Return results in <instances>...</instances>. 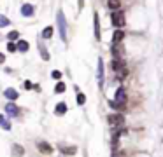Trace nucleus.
<instances>
[{
    "label": "nucleus",
    "instance_id": "nucleus-1",
    "mask_svg": "<svg viewBox=\"0 0 163 157\" xmlns=\"http://www.w3.org/2000/svg\"><path fill=\"white\" fill-rule=\"evenodd\" d=\"M56 23H58V32H60L61 40L67 42V21H65L63 11H58V14H56Z\"/></svg>",
    "mask_w": 163,
    "mask_h": 157
},
{
    "label": "nucleus",
    "instance_id": "nucleus-2",
    "mask_svg": "<svg viewBox=\"0 0 163 157\" xmlns=\"http://www.w3.org/2000/svg\"><path fill=\"white\" fill-rule=\"evenodd\" d=\"M111 21H112V25H114L116 28H123L125 26V14H123V11H112V14H111Z\"/></svg>",
    "mask_w": 163,
    "mask_h": 157
},
{
    "label": "nucleus",
    "instance_id": "nucleus-3",
    "mask_svg": "<svg viewBox=\"0 0 163 157\" xmlns=\"http://www.w3.org/2000/svg\"><path fill=\"white\" fill-rule=\"evenodd\" d=\"M107 122H109V126H112V128H121V126L125 124V117L121 114H111L107 117Z\"/></svg>",
    "mask_w": 163,
    "mask_h": 157
},
{
    "label": "nucleus",
    "instance_id": "nucleus-4",
    "mask_svg": "<svg viewBox=\"0 0 163 157\" xmlns=\"http://www.w3.org/2000/svg\"><path fill=\"white\" fill-rule=\"evenodd\" d=\"M37 148H39L40 154H44V155H51V154H53V147L49 145L48 141H44V140L37 141Z\"/></svg>",
    "mask_w": 163,
    "mask_h": 157
},
{
    "label": "nucleus",
    "instance_id": "nucleus-5",
    "mask_svg": "<svg viewBox=\"0 0 163 157\" xmlns=\"http://www.w3.org/2000/svg\"><path fill=\"white\" fill-rule=\"evenodd\" d=\"M114 101L121 103V105H125V103H126V91H125V87H123V86L116 89V96H114Z\"/></svg>",
    "mask_w": 163,
    "mask_h": 157
},
{
    "label": "nucleus",
    "instance_id": "nucleus-6",
    "mask_svg": "<svg viewBox=\"0 0 163 157\" xmlns=\"http://www.w3.org/2000/svg\"><path fill=\"white\" fill-rule=\"evenodd\" d=\"M111 68H112V72H121V70H125V61L121 60V58H114V60L111 61Z\"/></svg>",
    "mask_w": 163,
    "mask_h": 157
},
{
    "label": "nucleus",
    "instance_id": "nucleus-7",
    "mask_svg": "<svg viewBox=\"0 0 163 157\" xmlns=\"http://www.w3.org/2000/svg\"><path fill=\"white\" fill-rule=\"evenodd\" d=\"M60 152L63 155H76L77 148L74 145H60Z\"/></svg>",
    "mask_w": 163,
    "mask_h": 157
},
{
    "label": "nucleus",
    "instance_id": "nucleus-8",
    "mask_svg": "<svg viewBox=\"0 0 163 157\" xmlns=\"http://www.w3.org/2000/svg\"><path fill=\"white\" fill-rule=\"evenodd\" d=\"M6 112H7V115H11V117L19 115V108H18L14 103H7V105H6Z\"/></svg>",
    "mask_w": 163,
    "mask_h": 157
},
{
    "label": "nucleus",
    "instance_id": "nucleus-9",
    "mask_svg": "<svg viewBox=\"0 0 163 157\" xmlns=\"http://www.w3.org/2000/svg\"><path fill=\"white\" fill-rule=\"evenodd\" d=\"M21 14L25 18H32L33 16V6L32 4H23L21 6Z\"/></svg>",
    "mask_w": 163,
    "mask_h": 157
},
{
    "label": "nucleus",
    "instance_id": "nucleus-10",
    "mask_svg": "<svg viewBox=\"0 0 163 157\" xmlns=\"http://www.w3.org/2000/svg\"><path fill=\"white\" fill-rule=\"evenodd\" d=\"M93 21H95V25H93V26H95V38H97V40H100V38H102V35H100V19H98V14H97V12L93 14Z\"/></svg>",
    "mask_w": 163,
    "mask_h": 157
},
{
    "label": "nucleus",
    "instance_id": "nucleus-11",
    "mask_svg": "<svg viewBox=\"0 0 163 157\" xmlns=\"http://www.w3.org/2000/svg\"><path fill=\"white\" fill-rule=\"evenodd\" d=\"M67 112H69V107H67L63 101H60L56 107H54V114H56V115H65Z\"/></svg>",
    "mask_w": 163,
    "mask_h": 157
},
{
    "label": "nucleus",
    "instance_id": "nucleus-12",
    "mask_svg": "<svg viewBox=\"0 0 163 157\" xmlns=\"http://www.w3.org/2000/svg\"><path fill=\"white\" fill-rule=\"evenodd\" d=\"M4 96H6L9 101H14V100H18V91L16 89H12V87H9V89L4 91Z\"/></svg>",
    "mask_w": 163,
    "mask_h": 157
},
{
    "label": "nucleus",
    "instance_id": "nucleus-13",
    "mask_svg": "<svg viewBox=\"0 0 163 157\" xmlns=\"http://www.w3.org/2000/svg\"><path fill=\"white\" fill-rule=\"evenodd\" d=\"M123 38H125V32L118 28V30L114 32V35H112V44H119L121 40H123Z\"/></svg>",
    "mask_w": 163,
    "mask_h": 157
},
{
    "label": "nucleus",
    "instance_id": "nucleus-14",
    "mask_svg": "<svg viewBox=\"0 0 163 157\" xmlns=\"http://www.w3.org/2000/svg\"><path fill=\"white\" fill-rule=\"evenodd\" d=\"M112 56L114 58H121V54H123V51H121V42L119 44H112Z\"/></svg>",
    "mask_w": 163,
    "mask_h": 157
},
{
    "label": "nucleus",
    "instance_id": "nucleus-15",
    "mask_svg": "<svg viewBox=\"0 0 163 157\" xmlns=\"http://www.w3.org/2000/svg\"><path fill=\"white\" fill-rule=\"evenodd\" d=\"M98 82H100V86L103 84V61H102V58L98 60Z\"/></svg>",
    "mask_w": 163,
    "mask_h": 157
},
{
    "label": "nucleus",
    "instance_id": "nucleus-16",
    "mask_svg": "<svg viewBox=\"0 0 163 157\" xmlns=\"http://www.w3.org/2000/svg\"><path fill=\"white\" fill-rule=\"evenodd\" d=\"M107 7L111 9V11H118V9L121 7V0H109Z\"/></svg>",
    "mask_w": 163,
    "mask_h": 157
},
{
    "label": "nucleus",
    "instance_id": "nucleus-17",
    "mask_svg": "<svg viewBox=\"0 0 163 157\" xmlns=\"http://www.w3.org/2000/svg\"><path fill=\"white\" fill-rule=\"evenodd\" d=\"M0 128L6 129V131H11V122H9L4 115H0Z\"/></svg>",
    "mask_w": 163,
    "mask_h": 157
},
{
    "label": "nucleus",
    "instance_id": "nucleus-18",
    "mask_svg": "<svg viewBox=\"0 0 163 157\" xmlns=\"http://www.w3.org/2000/svg\"><path fill=\"white\" fill-rule=\"evenodd\" d=\"M53 32H54L53 26H46L42 30V38H51V37H53Z\"/></svg>",
    "mask_w": 163,
    "mask_h": 157
},
{
    "label": "nucleus",
    "instance_id": "nucleus-19",
    "mask_svg": "<svg viewBox=\"0 0 163 157\" xmlns=\"http://www.w3.org/2000/svg\"><path fill=\"white\" fill-rule=\"evenodd\" d=\"M76 91H77V96H76L77 105H84V103H86V96H84V94H82V92L79 91V87H76Z\"/></svg>",
    "mask_w": 163,
    "mask_h": 157
},
{
    "label": "nucleus",
    "instance_id": "nucleus-20",
    "mask_svg": "<svg viewBox=\"0 0 163 157\" xmlns=\"http://www.w3.org/2000/svg\"><path fill=\"white\" fill-rule=\"evenodd\" d=\"M18 51H21V53H27L28 51V47H30V45H28V42H25V40H18Z\"/></svg>",
    "mask_w": 163,
    "mask_h": 157
},
{
    "label": "nucleus",
    "instance_id": "nucleus-21",
    "mask_svg": "<svg viewBox=\"0 0 163 157\" xmlns=\"http://www.w3.org/2000/svg\"><path fill=\"white\" fill-rule=\"evenodd\" d=\"M39 49H40V56H42V60L48 61L49 60V53H48V49L44 47V44H39Z\"/></svg>",
    "mask_w": 163,
    "mask_h": 157
},
{
    "label": "nucleus",
    "instance_id": "nucleus-22",
    "mask_svg": "<svg viewBox=\"0 0 163 157\" xmlns=\"http://www.w3.org/2000/svg\"><path fill=\"white\" fill-rule=\"evenodd\" d=\"M65 89H67L65 82H58L56 87H54V92H56V94H60V92H65Z\"/></svg>",
    "mask_w": 163,
    "mask_h": 157
},
{
    "label": "nucleus",
    "instance_id": "nucleus-23",
    "mask_svg": "<svg viewBox=\"0 0 163 157\" xmlns=\"http://www.w3.org/2000/svg\"><path fill=\"white\" fill-rule=\"evenodd\" d=\"M18 38H19V33H18L16 30H14V32H9V35H7V40H9V42H16Z\"/></svg>",
    "mask_w": 163,
    "mask_h": 157
},
{
    "label": "nucleus",
    "instance_id": "nucleus-24",
    "mask_svg": "<svg viewBox=\"0 0 163 157\" xmlns=\"http://www.w3.org/2000/svg\"><path fill=\"white\" fill-rule=\"evenodd\" d=\"M12 152H14V155H23V154H25V148H23V147H19V145H14L12 147Z\"/></svg>",
    "mask_w": 163,
    "mask_h": 157
},
{
    "label": "nucleus",
    "instance_id": "nucleus-25",
    "mask_svg": "<svg viewBox=\"0 0 163 157\" xmlns=\"http://www.w3.org/2000/svg\"><path fill=\"white\" fill-rule=\"evenodd\" d=\"M109 103H111V107H112V108H116V110H123V108H125V105H121V103L114 101V100H112V101H109Z\"/></svg>",
    "mask_w": 163,
    "mask_h": 157
},
{
    "label": "nucleus",
    "instance_id": "nucleus-26",
    "mask_svg": "<svg viewBox=\"0 0 163 157\" xmlns=\"http://www.w3.org/2000/svg\"><path fill=\"white\" fill-rule=\"evenodd\" d=\"M9 23H11V21H9L4 14H0V26H9Z\"/></svg>",
    "mask_w": 163,
    "mask_h": 157
},
{
    "label": "nucleus",
    "instance_id": "nucleus-27",
    "mask_svg": "<svg viewBox=\"0 0 163 157\" xmlns=\"http://www.w3.org/2000/svg\"><path fill=\"white\" fill-rule=\"evenodd\" d=\"M7 51H11V53H14V51H18V45L14 42H7Z\"/></svg>",
    "mask_w": 163,
    "mask_h": 157
},
{
    "label": "nucleus",
    "instance_id": "nucleus-28",
    "mask_svg": "<svg viewBox=\"0 0 163 157\" xmlns=\"http://www.w3.org/2000/svg\"><path fill=\"white\" fill-rule=\"evenodd\" d=\"M116 77H118V80H123V79L126 77V68L123 72H118V73H116Z\"/></svg>",
    "mask_w": 163,
    "mask_h": 157
},
{
    "label": "nucleus",
    "instance_id": "nucleus-29",
    "mask_svg": "<svg viewBox=\"0 0 163 157\" xmlns=\"http://www.w3.org/2000/svg\"><path fill=\"white\" fill-rule=\"evenodd\" d=\"M51 77H53V79H56V80H58V79H60L61 77V72H58V70H54L53 73H51Z\"/></svg>",
    "mask_w": 163,
    "mask_h": 157
},
{
    "label": "nucleus",
    "instance_id": "nucleus-30",
    "mask_svg": "<svg viewBox=\"0 0 163 157\" xmlns=\"http://www.w3.org/2000/svg\"><path fill=\"white\" fill-rule=\"evenodd\" d=\"M23 84H25V89H33V86H32V82L30 80H25Z\"/></svg>",
    "mask_w": 163,
    "mask_h": 157
},
{
    "label": "nucleus",
    "instance_id": "nucleus-31",
    "mask_svg": "<svg viewBox=\"0 0 163 157\" xmlns=\"http://www.w3.org/2000/svg\"><path fill=\"white\" fill-rule=\"evenodd\" d=\"M4 61H6V56H4L2 53H0V63H4Z\"/></svg>",
    "mask_w": 163,
    "mask_h": 157
}]
</instances>
